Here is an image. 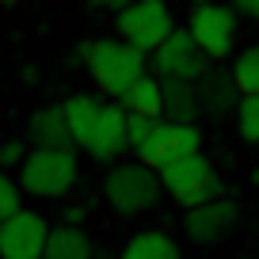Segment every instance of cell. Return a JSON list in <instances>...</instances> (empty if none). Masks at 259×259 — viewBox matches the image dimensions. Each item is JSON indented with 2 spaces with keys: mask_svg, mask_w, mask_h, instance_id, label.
I'll list each match as a JSON object with an SVG mask.
<instances>
[{
  "mask_svg": "<svg viewBox=\"0 0 259 259\" xmlns=\"http://www.w3.org/2000/svg\"><path fill=\"white\" fill-rule=\"evenodd\" d=\"M88 69H92L99 88L122 103L126 92L145 76L149 54L138 50V46H130L126 38H99V42L88 46Z\"/></svg>",
  "mask_w": 259,
  "mask_h": 259,
  "instance_id": "cell-1",
  "label": "cell"
},
{
  "mask_svg": "<svg viewBox=\"0 0 259 259\" xmlns=\"http://www.w3.org/2000/svg\"><path fill=\"white\" fill-rule=\"evenodd\" d=\"M160 171L149 168L141 160H126V164H114L103 179V194H107V206L122 218H138V213H149L156 202H160Z\"/></svg>",
  "mask_w": 259,
  "mask_h": 259,
  "instance_id": "cell-2",
  "label": "cell"
},
{
  "mask_svg": "<svg viewBox=\"0 0 259 259\" xmlns=\"http://www.w3.org/2000/svg\"><path fill=\"white\" fill-rule=\"evenodd\" d=\"M76 176V153L73 149H31L27 160L19 164V187L31 191L34 198H61L73 191Z\"/></svg>",
  "mask_w": 259,
  "mask_h": 259,
  "instance_id": "cell-3",
  "label": "cell"
},
{
  "mask_svg": "<svg viewBox=\"0 0 259 259\" xmlns=\"http://www.w3.org/2000/svg\"><path fill=\"white\" fill-rule=\"evenodd\" d=\"M160 183H164V191H168L179 206H187V210L221 198V179H218L213 164L206 160L202 153L164 164V168H160Z\"/></svg>",
  "mask_w": 259,
  "mask_h": 259,
  "instance_id": "cell-4",
  "label": "cell"
},
{
  "mask_svg": "<svg viewBox=\"0 0 259 259\" xmlns=\"http://www.w3.org/2000/svg\"><path fill=\"white\" fill-rule=\"evenodd\" d=\"M114 27L130 46L156 54L164 46V38L176 31V19H171V8L164 0H138V4H130L126 12L114 16Z\"/></svg>",
  "mask_w": 259,
  "mask_h": 259,
  "instance_id": "cell-5",
  "label": "cell"
},
{
  "mask_svg": "<svg viewBox=\"0 0 259 259\" xmlns=\"http://www.w3.org/2000/svg\"><path fill=\"white\" fill-rule=\"evenodd\" d=\"M134 153H138L141 164L160 171L164 164H171V160L202 153V130L194 126V122H156L153 134L145 138V145H138Z\"/></svg>",
  "mask_w": 259,
  "mask_h": 259,
  "instance_id": "cell-6",
  "label": "cell"
},
{
  "mask_svg": "<svg viewBox=\"0 0 259 259\" xmlns=\"http://www.w3.org/2000/svg\"><path fill=\"white\" fill-rule=\"evenodd\" d=\"M187 31L198 42L210 61H221V57L233 54V38H236V12L225 8V4H194L191 19H187Z\"/></svg>",
  "mask_w": 259,
  "mask_h": 259,
  "instance_id": "cell-7",
  "label": "cell"
},
{
  "mask_svg": "<svg viewBox=\"0 0 259 259\" xmlns=\"http://www.w3.org/2000/svg\"><path fill=\"white\" fill-rule=\"evenodd\" d=\"M46 240L50 225L34 210H19L0 221V259H42Z\"/></svg>",
  "mask_w": 259,
  "mask_h": 259,
  "instance_id": "cell-8",
  "label": "cell"
},
{
  "mask_svg": "<svg viewBox=\"0 0 259 259\" xmlns=\"http://www.w3.org/2000/svg\"><path fill=\"white\" fill-rule=\"evenodd\" d=\"M210 57L198 50V42L191 38V31H171L168 38H164V46L156 50V54H149V65H153L156 73L168 80V76H179V80H198V76L210 69Z\"/></svg>",
  "mask_w": 259,
  "mask_h": 259,
  "instance_id": "cell-9",
  "label": "cell"
},
{
  "mask_svg": "<svg viewBox=\"0 0 259 259\" xmlns=\"http://www.w3.org/2000/svg\"><path fill=\"white\" fill-rule=\"evenodd\" d=\"M236 218H240L236 202H229V198H213V202H206V206H194V210H187L183 233L191 236L194 244H218L221 236H225L229 229L236 225Z\"/></svg>",
  "mask_w": 259,
  "mask_h": 259,
  "instance_id": "cell-10",
  "label": "cell"
},
{
  "mask_svg": "<svg viewBox=\"0 0 259 259\" xmlns=\"http://www.w3.org/2000/svg\"><path fill=\"white\" fill-rule=\"evenodd\" d=\"M194 88H198V107H202L206 118L221 122L229 118V114H236V107H240V92H236L233 84V73H221V69H206L198 80H194Z\"/></svg>",
  "mask_w": 259,
  "mask_h": 259,
  "instance_id": "cell-11",
  "label": "cell"
},
{
  "mask_svg": "<svg viewBox=\"0 0 259 259\" xmlns=\"http://www.w3.org/2000/svg\"><path fill=\"white\" fill-rule=\"evenodd\" d=\"M88 149L96 160H114L118 153H126L130 149V138H126V107L122 103H103V111H99V122L96 130H92L88 138Z\"/></svg>",
  "mask_w": 259,
  "mask_h": 259,
  "instance_id": "cell-12",
  "label": "cell"
},
{
  "mask_svg": "<svg viewBox=\"0 0 259 259\" xmlns=\"http://www.w3.org/2000/svg\"><path fill=\"white\" fill-rule=\"evenodd\" d=\"M27 138L34 149H73V130L65 118V107H38L27 118Z\"/></svg>",
  "mask_w": 259,
  "mask_h": 259,
  "instance_id": "cell-13",
  "label": "cell"
},
{
  "mask_svg": "<svg viewBox=\"0 0 259 259\" xmlns=\"http://www.w3.org/2000/svg\"><path fill=\"white\" fill-rule=\"evenodd\" d=\"M160 88H164V114H168V122H198L202 118L194 80L168 76V80H160Z\"/></svg>",
  "mask_w": 259,
  "mask_h": 259,
  "instance_id": "cell-14",
  "label": "cell"
},
{
  "mask_svg": "<svg viewBox=\"0 0 259 259\" xmlns=\"http://www.w3.org/2000/svg\"><path fill=\"white\" fill-rule=\"evenodd\" d=\"M42 259H96V251H92V240L84 236L80 225H61V229H50Z\"/></svg>",
  "mask_w": 259,
  "mask_h": 259,
  "instance_id": "cell-15",
  "label": "cell"
},
{
  "mask_svg": "<svg viewBox=\"0 0 259 259\" xmlns=\"http://www.w3.org/2000/svg\"><path fill=\"white\" fill-rule=\"evenodd\" d=\"M118 259H183V251H179V244L171 240L168 233L145 229V233H138L126 248H122Z\"/></svg>",
  "mask_w": 259,
  "mask_h": 259,
  "instance_id": "cell-16",
  "label": "cell"
},
{
  "mask_svg": "<svg viewBox=\"0 0 259 259\" xmlns=\"http://www.w3.org/2000/svg\"><path fill=\"white\" fill-rule=\"evenodd\" d=\"M61 107H65V118H69V130H73V141L76 145H88L103 103H99L96 96H73V99H65Z\"/></svg>",
  "mask_w": 259,
  "mask_h": 259,
  "instance_id": "cell-17",
  "label": "cell"
},
{
  "mask_svg": "<svg viewBox=\"0 0 259 259\" xmlns=\"http://www.w3.org/2000/svg\"><path fill=\"white\" fill-rule=\"evenodd\" d=\"M122 107H126L130 114H149V118H160V114H164V88H160V80H156V76H141V80L126 92Z\"/></svg>",
  "mask_w": 259,
  "mask_h": 259,
  "instance_id": "cell-18",
  "label": "cell"
},
{
  "mask_svg": "<svg viewBox=\"0 0 259 259\" xmlns=\"http://www.w3.org/2000/svg\"><path fill=\"white\" fill-rule=\"evenodd\" d=\"M233 84L240 96H259V46H248L233 57Z\"/></svg>",
  "mask_w": 259,
  "mask_h": 259,
  "instance_id": "cell-19",
  "label": "cell"
},
{
  "mask_svg": "<svg viewBox=\"0 0 259 259\" xmlns=\"http://www.w3.org/2000/svg\"><path fill=\"white\" fill-rule=\"evenodd\" d=\"M236 130L248 145H259V96H244L240 107H236Z\"/></svg>",
  "mask_w": 259,
  "mask_h": 259,
  "instance_id": "cell-20",
  "label": "cell"
},
{
  "mask_svg": "<svg viewBox=\"0 0 259 259\" xmlns=\"http://www.w3.org/2000/svg\"><path fill=\"white\" fill-rule=\"evenodd\" d=\"M23 210V187L19 179H12L8 171H0V221Z\"/></svg>",
  "mask_w": 259,
  "mask_h": 259,
  "instance_id": "cell-21",
  "label": "cell"
},
{
  "mask_svg": "<svg viewBox=\"0 0 259 259\" xmlns=\"http://www.w3.org/2000/svg\"><path fill=\"white\" fill-rule=\"evenodd\" d=\"M156 122H160V118H149V114H130V111H126V138H130V149L145 145V138L153 134Z\"/></svg>",
  "mask_w": 259,
  "mask_h": 259,
  "instance_id": "cell-22",
  "label": "cell"
},
{
  "mask_svg": "<svg viewBox=\"0 0 259 259\" xmlns=\"http://www.w3.org/2000/svg\"><path fill=\"white\" fill-rule=\"evenodd\" d=\"M23 160H27V149L19 145V141H0V171L19 168Z\"/></svg>",
  "mask_w": 259,
  "mask_h": 259,
  "instance_id": "cell-23",
  "label": "cell"
},
{
  "mask_svg": "<svg viewBox=\"0 0 259 259\" xmlns=\"http://www.w3.org/2000/svg\"><path fill=\"white\" fill-rule=\"evenodd\" d=\"M233 12L244 19H255L259 23V0H233Z\"/></svg>",
  "mask_w": 259,
  "mask_h": 259,
  "instance_id": "cell-24",
  "label": "cell"
},
{
  "mask_svg": "<svg viewBox=\"0 0 259 259\" xmlns=\"http://www.w3.org/2000/svg\"><path fill=\"white\" fill-rule=\"evenodd\" d=\"M130 4H138V0H107V8H111L114 16H118V12H126Z\"/></svg>",
  "mask_w": 259,
  "mask_h": 259,
  "instance_id": "cell-25",
  "label": "cell"
},
{
  "mask_svg": "<svg viewBox=\"0 0 259 259\" xmlns=\"http://www.w3.org/2000/svg\"><path fill=\"white\" fill-rule=\"evenodd\" d=\"M84 4H92V8H107V0H84Z\"/></svg>",
  "mask_w": 259,
  "mask_h": 259,
  "instance_id": "cell-26",
  "label": "cell"
},
{
  "mask_svg": "<svg viewBox=\"0 0 259 259\" xmlns=\"http://www.w3.org/2000/svg\"><path fill=\"white\" fill-rule=\"evenodd\" d=\"M191 4H210V0H191Z\"/></svg>",
  "mask_w": 259,
  "mask_h": 259,
  "instance_id": "cell-27",
  "label": "cell"
},
{
  "mask_svg": "<svg viewBox=\"0 0 259 259\" xmlns=\"http://www.w3.org/2000/svg\"><path fill=\"white\" fill-rule=\"evenodd\" d=\"M0 4H16V0H0Z\"/></svg>",
  "mask_w": 259,
  "mask_h": 259,
  "instance_id": "cell-28",
  "label": "cell"
}]
</instances>
